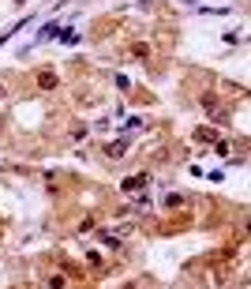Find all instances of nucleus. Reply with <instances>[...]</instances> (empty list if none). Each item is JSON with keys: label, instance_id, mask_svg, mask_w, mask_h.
<instances>
[{"label": "nucleus", "instance_id": "2", "mask_svg": "<svg viewBox=\"0 0 251 289\" xmlns=\"http://www.w3.org/2000/svg\"><path fill=\"white\" fill-rule=\"evenodd\" d=\"M124 150H127V143H109V147H105V154H109V158H120Z\"/></svg>", "mask_w": 251, "mask_h": 289}, {"label": "nucleus", "instance_id": "1", "mask_svg": "<svg viewBox=\"0 0 251 289\" xmlns=\"http://www.w3.org/2000/svg\"><path fill=\"white\" fill-rule=\"evenodd\" d=\"M147 181H150L147 173H135V177H127V181H124V192H135V188H143Z\"/></svg>", "mask_w": 251, "mask_h": 289}]
</instances>
